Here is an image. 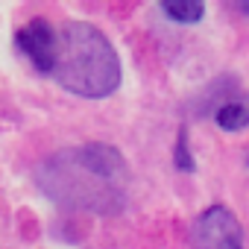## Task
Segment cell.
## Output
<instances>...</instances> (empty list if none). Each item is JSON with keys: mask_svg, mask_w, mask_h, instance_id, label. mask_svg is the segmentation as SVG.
<instances>
[{"mask_svg": "<svg viewBox=\"0 0 249 249\" xmlns=\"http://www.w3.org/2000/svg\"><path fill=\"white\" fill-rule=\"evenodd\" d=\"M161 12L176 24H199L205 15V6L199 0H164Z\"/></svg>", "mask_w": 249, "mask_h": 249, "instance_id": "cell-6", "label": "cell"}, {"mask_svg": "<svg viewBox=\"0 0 249 249\" xmlns=\"http://www.w3.org/2000/svg\"><path fill=\"white\" fill-rule=\"evenodd\" d=\"M214 120L217 126L226 129V132H240L249 126V106L240 103V100H231V103H223L214 108Z\"/></svg>", "mask_w": 249, "mask_h": 249, "instance_id": "cell-5", "label": "cell"}, {"mask_svg": "<svg viewBox=\"0 0 249 249\" xmlns=\"http://www.w3.org/2000/svg\"><path fill=\"white\" fill-rule=\"evenodd\" d=\"M36 179L50 199L71 208L117 214L126 205L129 170L123 156L108 144L62 150L36 170Z\"/></svg>", "mask_w": 249, "mask_h": 249, "instance_id": "cell-1", "label": "cell"}, {"mask_svg": "<svg viewBox=\"0 0 249 249\" xmlns=\"http://www.w3.org/2000/svg\"><path fill=\"white\" fill-rule=\"evenodd\" d=\"M15 44H18V50L30 59V65H33L41 76H50V73L56 71L59 33H56L44 18H36V21H30L27 27H21L18 36H15Z\"/></svg>", "mask_w": 249, "mask_h": 249, "instance_id": "cell-4", "label": "cell"}, {"mask_svg": "<svg viewBox=\"0 0 249 249\" xmlns=\"http://www.w3.org/2000/svg\"><path fill=\"white\" fill-rule=\"evenodd\" d=\"M173 164H176V170H182V173H194V170H196L194 153H191V147H188V129H185V126H182V129H179V135H176Z\"/></svg>", "mask_w": 249, "mask_h": 249, "instance_id": "cell-7", "label": "cell"}, {"mask_svg": "<svg viewBox=\"0 0 249 249\" xmlns=\"http://www.w3.org/2000/svg\"><path fill=\"white\" fill-rule=\"evenodd\" d=\"M191 249H243L240 220L226 205L205 208L191 226Z\"/></svg>", "mask_w": 249, "mask_h": 249, "instance_id": "cell-3", "label": "cell"}, {"mask_svg": "<svg viewBox=\"0 0 249 249\" xmlns=\"http://www.w3.org/2000/svg\"><path fill=\"white\" fill-rule=\"evenodd\" d=\"M53 76L68 94L103 100L120 85V59L106 33H100L94 24L71 21L59 33Z\"/></svg>", "mask_w": 249, "mask_h": 249, "instance_id": "cell-2", "label": "cell"}, {"mask_svg": "<svg viewBox=\"0 0 249 249\" xmlns=\"http://www.w3.org/2000/svg\"><path fill=\"white\" fill-rule=\"evenodd\" d=\"M237 9H240L243 15H249V3H237Z\"/></svg>", "mask_w": 249, "mask_h": 249, "instance_id": "cell-8", "label": "cell"}]
</instances>
